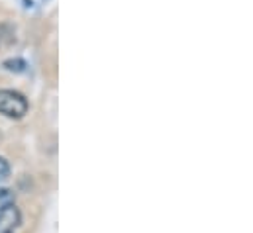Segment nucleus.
<instances>
[{
    "label": "nucleus",
    "mask_w": 253,
    "mask_h": 233,
    "mask_svg": "<svg viewBox=\"0 0 253 233\" xmlns=\"http://www.w3.org/2000/svg\"><path fill=\"white\" fill-rule=\"evenodd\" d=\"M14 200H16V194L10 188H0V208L14 204Z\"/></svg>",
    "instance_id": "20e7f679"
},
{
    "label": "nucleus",
    "mask_w": 253,
    "mask_h": 233,
    "mask_svg": "<svg viewBox=\"0 0 253 233\" xmlns=\"http://www.w3.org/2000/svg\"><path fill=\"white\" fill-rule=\"evenodd\" d=\"M22 224V214L20 210L10 204L0 208V233H14Z\"/></svg>",
    "instance_id": "f03ea898"
},
{
    "label": "nucleus",
    "mask_w": 253,
    "mask_h": 233,
    "mask_svg": "<svg viewBox=\"0 0 253 233\" xmlns=\"http://www.w3.org/2000/svg\"><path fill=\"white\" fill-rule=\"evenodd\" d=\"M28 112V100L24 94L16 92V90H0V114L14 119L24 117V114Z\"/></svg>",
    "instance_id": "f257e3e1"
},
{
    "label": "nucleus",
    "mask_w": 253,
    "mask_h": 233,
    "mask_svg": "<svg viewBox=\"0 0 253 233\" xmlns=\"http://www.w3.org/2000/svg\"><path fill=\"white\" fill-rule=\"evenodd\" d=\"M4 65H6L10 71H24V67H26L24 61H6Z\"/></svg>",
    "instance_id": "423d86ee"
},
{
    "label": "nucleus",
    "mask_w": 253,
    "mask_h": 233,
    "mask_svg": "<svg viewBox=\"0 0 253 233\" xmlns=\"http://www.w3.org/2000/svg\"><path fill=\"white\" fill-rule=\"evenodd\" d=\"M8 176H10V165H8V161L4 157H0V182L6 180Z\"/></svg>",
    "instance_id": "39448f33"
},
{
    "label": "nucleus",
    "mask_w": 253,
    "mask_h": 233,
    "mask_svg": "<svg viewBox=\"0 0 253 233\" xmlns=\"http://www.w3.org/2000/svg\"><path fill=\"white\" fill-rule=\"evenodd\" d=\"M14 39V30L6 24H0V47H4L6 43H10Z\"/></svg>",
    "instance_id": "7ed1b4c3"
}]
</instances>
